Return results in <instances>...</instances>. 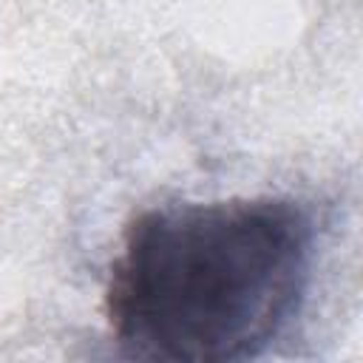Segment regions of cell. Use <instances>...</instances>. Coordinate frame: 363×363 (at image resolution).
<instances>
[{"label":"cell","instance_id":"1","mask_svg":"<svg viewBox=\"0 0 363 363\" xmlns=\"http://www.w3.org/2000/svg\"><path fill=\"white\" fill-rule=\"evenodd\" d=\"M315 258L309 213L278 196L184 201L133 216L105 284L128 357L238 363L298 315Z\"/></svg>","mask_w":363,"mask_h":363}]
</instances>
